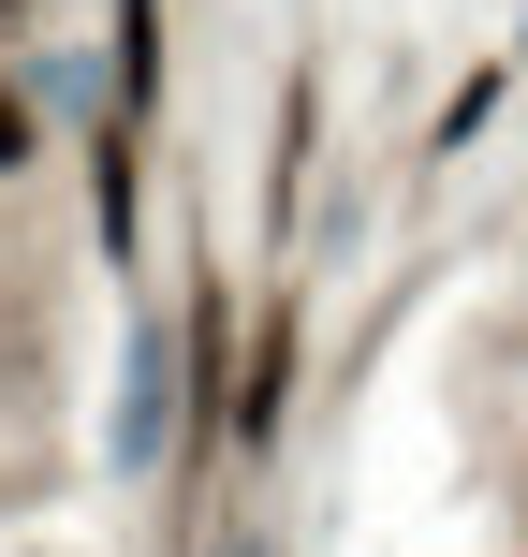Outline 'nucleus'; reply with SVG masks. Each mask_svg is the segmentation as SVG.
I'll return each mask as SVG.
<instances>
[{"label": "nucleus", "mask_w": 528, "mask_h": 557, "mask_svg": "<svg viewBox=\"0 0 528 557\" xmlns=\"http://www.w3.org/2000/svg\"><path fill=\"white\" fill-rule=\"evenodd\" d=\"M29 162V117H15V88H0V176H15Z\"/></svg>", "instance_id": "f257e3e1"}, {"label": "nucleus", "mask_w": 528, "mask_h": 557, "mask_svg": "<svg viewBox=\"0 0 528 557\" xmlns=\"http://www.w3.org/2000/svg\"><path fill=\"white\" fill-rule=\"evenodd\" d=\"M0 15H15V0H0Z\"/></svg>", "instance_id": "f03ea898"}]
</instances>
